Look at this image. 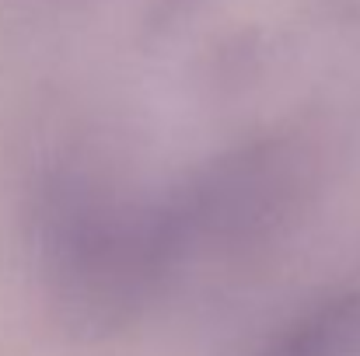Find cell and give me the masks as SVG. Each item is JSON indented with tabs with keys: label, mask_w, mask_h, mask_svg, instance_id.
<instances>
[{
	"label": "cell",
	"mask_w": 360,
	"mask_h": 356,
	"mask_svg": "<svg viewBox=\"0 0 360 356\" xmlns=\"http://www.w3.org/2000/svg\"><path fill=\"white\" fill-rule=\"evenodd\" d=\"M35 244L56 308L84 332L126 329L179 279L161 199H129L70 164L35 192Z\"/></svg>",
	"instance_id": "6da1fadb"
},
{
	"label": "cell",
	"mask_w": 360,
	"mask_h": 356,
	"mask_svg": "<svg viewBox=\"0 0 360 356\" xmlns=\"http://www.w3.org/2000/svg\"><path fill=\"white\" fill-rule=\"evenodd\" d=\"M252 356H360V283L333 286L297 308Z\"/></svg>",
	"instance_id": "7a4b0ae2"
}]
</instances>
